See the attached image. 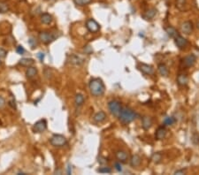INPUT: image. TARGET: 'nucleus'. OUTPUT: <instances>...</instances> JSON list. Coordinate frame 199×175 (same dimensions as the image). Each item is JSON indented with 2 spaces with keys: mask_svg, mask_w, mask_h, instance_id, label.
I'll use <instances>...</instances> for the list:
<instances>
[{
  "mask_svg": "<svg viewBox=\"0 0 199 175\" xmlns=\"http://www.w3.org/2000/svg\"><path fill=\"white\" fill-rule=\"evenodd\" d=\"M89 88H90L91 95L96 97L103 96L105 91V86L100 78L91 79L89 83Z\"/></svg>",
  "mask_w": 199,
  "mask_h": 175,
  "instance_id": "f257e3e1",
  "label": "nucleus"
},
{
  "mask_svg": "<svg viewBox=\"0 0 199 175\" xmlns=\"http://www.w3.org/2000/svg\"><path fill=\"white\" fill-rule=\"evenodd\" d=\"M136 117H137V114L132 109L128 107H123L118 118L121 123L127 125L136 120Z\"/></svg>",
  "mask_w": 199,
  "mask_h": 175,
  "instance_id": "f03ea898",
  "label": "nucleus"
},
{
  "mask_svg": "<svg viewBox=\"0 0 199 175\" xmlns=\"http://www.w3.org/2000/svg\"><path fill=\"white\" fill-rule=\"evenodd\" d=\"M50 142L53 147L61 148L66 146L67 144V140L66 138L62 135H53L51 139H50Z\"/></svg>",
  "mask_w": 199,
  "mask_h": 175,
  "instance_id": "7ed1b4c3",
  "label": "nucleus"
},
{
  "mask_svg": "<svg viewBox=\"0 0 199 175\" xmlns=\"http://www.w3.org/2000/svg\"><path fill=\"white\" fill-rule=\"evenodd\" d=\"M39 40L44 44H50L56 40V36L52 32L43 31L39 34Z\"/></svg>",
  "mask_w": 199,
  "mask_h": 175,
  "instance_id": "20e7f679",
  "label": "nucleus"
},
{
  "mask_svg": "<svg viewBox=\"0 0 199 175\" xmlns=\"http://www.w3.org/2000/svg\"><path fill=\"white\" fill-rule=\"evenodd\" d=\"M108 108L110 112H111L113 116H115V117H117V118L119 117V113H120V111H121V109H122L120 103L117 101V100H112V101L109 102Z\"/></svg>",
  "mask_w": 199,
  "mask_h": 175,
  "instance_id": "39448f33",
  "label": "nucleus"
},
{
  "mask_svg": "<svg viewBox=\"0 0 199 175\" xmlns=\"http://www.w3.org/2000/svg\"><path fill=\"white\" fill-rule=\"evenodd\" d=\"M46 129H47V121L44 119L36 121L33 126V131L36 134L44 133Z\"/></svg>",
  "mask_w": 199,
  "mask_h": 175,
  "instance_id": "423d86ee",
  "label": "nucleus"
},
{
  "mask_svg": "<svg viewBox=\"0 0 199 175\" xmlns=\"http://www.w3.org/2000/svg\"><path fill=\"white\" fill-rule=\"evenodd\" d=\"M86 28L91 33H97L100 29V25L94 19H89L86 21Z\"/></svg>",
  "mask_w": 199,
  "mask_h": 175,
  "instance_id": "0eeeda50",
  "label": "nucleus"
},
{
  "mask_svg": "<svg viewBox=\"0 0 199 175\" xmlns=\"http://www.w3.org/2000/svg\"><path fill=\"white\" fill-rule=\"evenodd\" d=\"M174 43H175V45L178 47L180 50H184L187 47V45L189 44L188 40L183 37L180 36V35L174 38Z\"/></svg>",
  "mask_w": 199,
  "mask_h": 175,
  "instance_id": "6e6552de",
  "label": "nucleus"
},
{
  "mask_svg": "<svg viewBox=\"0 0 199 175\" xmlns=\"http://www.w3.org/2000/svg\"><path fill=\"white\" fill-rule=\"evenodd\" d=\"M183 65L185 67H191L193 66L194 65L196 64L197 62V57L194 54H190V55L186 56L184 58H183Z\"/></svg>",
  "mask_w": 199,
  "mask_h": 175,
  "instance_id": "1a4fd4ad",
  "label": "nucleus"
},
{
  "mask_svg": "<svg viewBox=\"0 0 199 175\" xmlns=\"http://www.w3.org/2000/svg\"><path fill=\"white\" fill-rule=\"evenodd\" d=\"M181 32L184 33L185 35H190L193 31V23L190 21V20H187V21H184L181 26Z\"/></svg>",
  "mask_w": 199,
  "mask_h": 175,
  "instance_id": "9d476101",
  "label": "nucleus"
},
{
  "mask_svg": "<svg viewBox=\"0 0 199 175\" xmlns=\"http://www.w3.org/2000/svg\"><path fill=\"white\" fill-rule=\"evenodd\" d=\"M139 69H140V71L142 73H144V74H147V75H152L154 74L153 67L151 65H150L140 64Z\"/></svg>",
  "mask_w": 199,
  "mask_h": 175,
  "instance_id": "9b49d317",
  "label": "nucleus"
},
{
  "mask_svg": "<svg viewBox=\"0 0 199 175\" xmlns=\"http://www.w3.org/2000/svg\"><path fill=\"white\" fill-rule=\"evenodd\" d=\"M152 124H153V121L152 119L149 116H144L142 118V127L144 130H149L152 127Z\"/></svg>",
  "mask_w": 199,
  "mask_h": 175,
  "instance_id": "f8f14e48",
  "label": "nucleus"
},
{
  "mask_svg": "<svg viewBox=\"0 0 199 175\" xmlns=\"http://www.w3.org/2000/svg\"><path fill=\"white\" fill-rule=\"evenodd\" d=\"M115 157L119 162L126 163L127 160L128 159V154L125 150H117L116 153H115Z\"/></svg>",
  "mask_w": 199,
  "mask_h": 175,
  "instance_id": "ddd939ff",
  "label": "nucleus"
},
{
  "mask_svg": "<svg viewBox=\"0 0 199 175\" xmlns=\"http://www.w3.org/2000/svg\"><path fill=\"white\" fill-rule=\"evenodd\" d=\"M106 118H107L106 113H105V111H101L97 112V113L94 115L93 120H94L95 122H97V123H102V122H104L105 120H106Z\"/></svg>",
  "mask_w": 199,
  "mask_h": 175,
  "instance_id": "4468645a",
  "label": "nucleus"
},
{
  "mask_svg": "<svg viewBox=\"0 0 199 175\" xmlns=\"http://www.w3.org/2000/svg\"><path fill=\"white\" fill-rule=\"evenodd\" d=\"M141 163H142V158L137 154L133 155L130 158V166L132 167H138L141 166Z\"/></svg>",
  "mask_w": 199,
  "mask_h": 175,
  "instance_id": "2eb2a0df",
  "label": "nucleus"
},
{
  "mask_svg": "<svg viewBox=\"0 0 199 175\" xmlns=\"http://www.w3.org/2000/svg\"><path fill=\"white\" fill-rule=\"evenodd\" d=\"M166 136V129L164 127H160L157 129L155 133V138L157 140H163Z\"/></svg>",
  "mask_w": 199,
  "mask_h": 175,
  "instance_id": "dca6fc26",
  "label": "nucleus"
},
{
  "mask_svg": "<svg viewBox=\"0 0 199 175\" xmlns=\"http://www.w3.org/2000/svg\"><path fill=\"white\" fill-rule=\"evenodd\" d=\"M40 19H41V22H42L43 24L49 25V24H51V23L52 22V19H52V16L50 13L44 12V13H43V14L41 15Z\"/></svg>",
  "mask_w": 199,
  "mask_h": 175,
  "instance_id": "f3484780",
  "label": "nucleus"
},
{
  "mask_svg": "<svg viewBox=\"0 0 199 175\" xmlns=\"http://www.w3.org/2000/svg\"><path fill=\"white\" fill-rule=\"evenodd\" d=\"M34 63H35V60L33 58H23L19 61V64L22 66H25V67L31 66L34 65Z\"/></svg>",
  "mask_w": 199,
  "mask_h": 175,
  "instance_id": "a211bd4d",
  "label": "nucleus"
},
{
  "mask_svg": "<svg viewBox=\"0 0 199 175\" xmlns=\"http://www.w3.org/2000/svg\"><path fill=\"white\" fill-rule=\"evenodd\" d=\"M189 82V78L186 74H179L177 77V83L181 87L186 86Z\"/></svg>",
  "mask_w": 199,
  "mask_h": 175,
  "instance_id": "6ab92c4d",
  "label": "nucleus"
},
{
  "mask_svg": "<svg viewBox=\"0 0 199 175\" xmlns=\"http://www.w3.org/2000/svg\"><path fill=\"white\" fill-rule=\"evenodd\" d=\"M36 74H37V69H36V67L32 66V65L27 67V69L26 70V76H27V78H28V79H32V78H34V77L36 76Z\"/></svg>",
  "mask_w": 199,
  "mask_h": 175,
  "instance_id": "aec40b11",
  "label": "nucleus"
},
{
  "mask_svg": "<svg viewBox=\"0 0 199 175\" xmlns=\"http://www.w3.org/2000/svg\"><path fill=\"white\" fill-rule=\"evenodd\" d=\"M158 72L161 76L163 77H167L169 75V70H168V67L165 65V64H159L158 66Z\"/></svg>",
  "mask_w": 199,
  "mask_h": 175,
  "instance_id": "412c9836",
  "label": "nucleus"
},
{
  "mask_svg": "<svg viewBox=\"0 0 199 175\" xmlns=\"http://www.w3.org/2000/svg\"><path fill=\"white\" fill-rule=\"evenodd\" d=\"M157 14V9L155 8H151V9L147 10L145 12V13L143 15V17L145 19H151L155 17V15Z\"/></svg>",
  "mask_w": 199,
  "mask_h": 175,
  "instance_id": "4be33fe9",
  "label": "nucleus"
},
{
  "mask_svg": "<svg viewBox=\"0 0 199 175\" xmlns=\"http://www.w3.org/2000/svg\"><path fill=\"white\" fill-rule=\"evenodd\" d=\"M165 32L166 34L168 35V37H171V38H175L177 36H179V33H178V30L173 27H167L165 28Z\"/></svg>",
  "mask_w": 199,
  "mask_h": 175,
  "instance_id": "5701e85b",
  "label": "nucleus"
},
{
  "mask_svg": "<svg viewBox=\"0 0 199 175\" xmlns=\"http://www.w3.org/2000/svg\"><path fill=\"white\" fill-rule=\"evenodd\" d=\"M84 101H85V99H84V96H83V95L82 94H76L75 95V97H74V103H75V105L76 106H78V107H80V106H82V104L84 103Z\"/></svg>",
  "mask_w": 199,
  "mask_h": 175,
  "instance_id": "b1692460",
  "label": "nucleus"
},
{
  "mask_svg": "<svg viewBox=\"0 0 199 175\" xmlns=\"http://www.w3.org/2000/svg\"><path fill=\"white\" fill-rule=\"evenodd\" d=\"M70 63L76 65H80L83 63V59L79 56L71 55L70 56Z\"/></svg>",
  "mask_w": 199,
  "mask_h": 175,
  "instance_id": "393cba45",
  "label": "nucleus"
},
{
  "mask_svg": "<svg viewBox=\"0 0 199 175\" xmlns=\"http://www.w3.org/2000/svg\"><path fill=\"white\" fill-rule=\"evenodd\" d=\"M162 157H163V156H162V154L160 152H156V153L152 154L151 160L155 164H159L162 161Z\"/></svg>",
  "mask_w": 199,
  "mask_h": 175,
  "instance_id": "a878e982",
  "label": "nucleus"
},
{
  "mask_svg": "<svg viewBox=\"0 0 199 175\" xmlns=\"http://www.w3.org/2000/svg\"><path fill=\"white\" fill-rule=\"evenodd\" d=\"M9 11V5L5 2H0V13L4 14Z\"/></svg>",
  "mask_w": 199,
  "mask_h": 175,
  "instance_id": "bb28decb",
  "label": "nucleus"
},
{
  "mask_svg": "<svg viewBox=\"0 0 199 175\" xmlns=\"http://www.w3.org/2000/svg\"><path fill=\"white\" fill-rule=\"evenodd\" d=\"M176 7L181 11H183L186 5H187V0H176L175 2Z\"/></svg>",
  "mask_w": 199,
  "mask_h": 175,
  "instance_id": "cd10ccee",
  "label": "nucleus"
},
{
  "mask_svg": "<svg viewBox=\"0 0 199 175\" xmlns=\"http://www.w3.org/2000/svg\"><path fill=\"white\" fill-rule=\"evenodd\" d=\"M74 4L78 6H85L91 4L92 0H73Z\"/></svg>",
  "mask_w": 199,
  "mask_h": 175,
  "instance_id": "c85d7f7f",
  "label": "nucleus"
},
{
  "mask_svg": "<svg viewBox=\"0 0 199 175\" xmlns=\"http://www.w3.org/2000/svg\"><path fill=\"white\" fill-rule=\"evenodd\" d=\"M176 122V120L173 117H166L163 121V124L165 126H172Z\"/></svg>",
  "mask_w": 199,
  "mask_h": 175,
  "instance_id": "c756f323",
  "label": "nucleus"
},
{
  "mask_svg": "<svg viewBox=\"0 0 199 175\" xmlns=\"http://www.w3.org/2000/svg\"><path fill=\"white\" fill-rule=\"evenodd\" d=\"M28 44H29V46L31 47V49H36L37 45H38V43H37V41H36V38H34V37H30L29 39H28Z\"/></svg>",
  "mask_w": 199,
  "mask_h": 175,
  "instance_id": "7c9ffc66",
  "label": "nucleus"
},
{
  "mask_svg": "<svg viewBox=\"0 0 199 175\" xmlns=\"http://www.w3.org/2000/svg\"><path fill=\"white\" fill-rule=\"evenodd\" d=\"M98 172L101 173H111L112 169L107 166H103V167H100L99 169H98Z\"/></svg>",
  "mask_w": 199,
  "mask_h": 175,
  "instance_id": "2f4dec72",
  "label": "nucleus"
},
{
  "mask_svg": "<svg viewBox=\"0 0 199 175\" xmlns=\"http://www.w3.org/2000/svg\"><path fill=\"white\" fill-rule=\"evenodd\" d=\"M192 142L196 145H197L199 143V135L197 133H194L193 134V135H192Z\"/></svg>",
  "mask_w": 199,
  "mask_h": 175,
  "instance_id": "473e14b6",
  "label": "nucleus"
},
{
  "mask_svg": "<svg viewBox=\"0 0 199 175\" xmlns=\"http://www.w3.org/2000/svg\"><path fill=\"white\" fill-rule=\"evenodd\" d=\"M16 52L18 53L19 55H23L24 53H25V49H24V47L21 46V45H20L16 48Z\"/></svg>",
  "mask_w": 199,
  "mask_h": 175,
  "instance_id": "72a5a7b5",
  "label": "nucleus"
},
{
  "mask_svg": "<svg viewBox=\"0 0 199 175\" xmlns=\"http://www.w3.org/2000/svg\"><path fill=\"white\" fill-rule=\"evenodd\" d=\"M186 173V169H179V170H177V171H175L174 172V175H182V174H185Z\"/></svg>",
  "mask_w": 199,
  "mask_h": 175,
  "instance_id": "f704fd0d",
  "label": "nucleus"
},
{
  "mask_svg": "<svg viewBox=\"0 0 199 175\" xmlns=\"http://www.w3.org/2000/svg\"><path fill=\"white\" fill-rule=\"evenodd\" d=\"M6 55H7V51L5 50H4L3 48H0V58H5Z\"/></svg>",
  "mask_w": 199,
  "mask_h": 175,
  "instance_id": "c9c22d12",
  "label": "nucleus"
},
{
  "mask_svg": "<svg viewBox=\"0 0 199 175\" xmlns=\"http://www.w3.org/2000/svg\"><path fill=\"white\" fill-rule=\"evenodd\" d=\"M5 105V99L0 96V109L4 108V106Z\"/></svg>",
  "mask_w": 199,
  "mask_h": 175,
  "instance_id": "e433bc0d",
  "label": "nucleus"
},
{
  "mask_svg": "<svg viewBox=\"0 0 199 175\" xmlns=\"http://www.w3.org/2000/svg\"><path fill=\"white\" fill-rule=\"evenodd\" d=\"M37 58H39V60H40L41 62H43L44 59V53H42V52L37 53Z\"/></svg>",
  "mask_w": 199,
  "mask_h": 175,
  "instance_id": "4c0bfd02",
  "label": "nucleus"
},
{
  "mask_svg": "<svg viewBox=\"0 0 199 175\" xmlns=\"http://www.w3.org/2000/svg\"><path fill=\"white\" fill-rule=\"evenodd\" d=\"M115 169L117 170L118 172H122V167H121V165L119 163H115Z\"/></svg>",
  "mask_w": 199,
  "mask_h": 175,
  "instance_id": "58836bf2",
  "label": "nucleus"
},
{
  "mask_svg": "<svg viewBox=\"0 0 199 175\" xmlns=\"http://www.w3.org/2000/svg\"><path fill=\"white\" fill-rule=\"evenodd\" d=\"M66 173L68 175L72 174V166L69 164L68 166H67V171H66Z\"/></svg>",
  "mask_w": 199,
  "mask_h": 175,
  "instance_id": "ea45409f",
  "label": "nucleus"
},
{
  "mask_svg": "<svg viewBox=\"0 0 199 175\" xmlns=\"http://www.w3.org/2000/svg\"><path fill=\"white\" fill-rule=\"evenodd\" d=\"M17 174L18 175H26L27 173H22V172H20V173H18Z\"/></svg>",
  "mask_w": 199,
  "mask_h": 175,
  "instance_id": "a19ab883",
  "label": "nucleus"
},
{
  "mask_svg": "<svg viewBox=\"0 0 199 175\" xmlns=\"http://www.w3.org/2000/svg\"><path fill=\"white\" fill-rule=\"evenodd\" d=\"M197 28H198V29H199V21H198V22H197Z\"/></svg>",
  "mask_w": 199,
  "mask_h": 175,
  "instance_id": "79ce46f5",
  "label": "nucleus"
},
{
  "mask_svg": "<svg viewBox=\"0 0 199 175\" xmlns=\"http://www.w3.org/2000/svg\"><path fill=\"white\" fill-rule=\"evenodd\" d=\"M1 63H2V61H1V58H0V65H1Z\"/></svg>",
  "mask_w": 199,
  "mask_h": 175,
  "instance_id": "37998d69",
  "label": "nucleus"
}]
</instances>
